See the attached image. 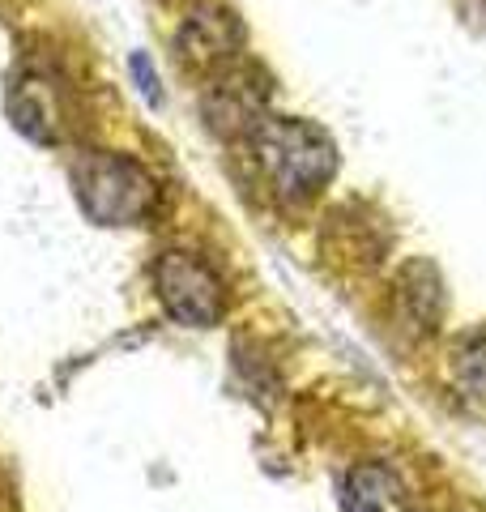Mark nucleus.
Masks as SVG:
<instances>
[{"instance_id": "1", "label": "nucleus", "mask_w": 486, "mask_h": 512, "mask_svg": "<svg viewBox=\"0 0 486 512\" xmlns=\"http://www.w3.org/2000/svg\"><path fill=\"white\" fill-rule=\"evenodd\" d=\"M248 146L256 163L269 175L273 192L282 201H307L333 180L337 171V146L312 120L295 116H265L248 133Z\"/></svg>"}, {"instance_id": "2", "label": "nucleus", "mask_w": 486, "mask_h": 512, "mask_svg": "<svg viewBox=\"0 0 486 512\" xmlns=\"http://www.w3.org/2000/svg\"><path fill=\"white\" fill-rule=\"evenodd\" d=\"M81 214L99 227H133L158 210V180L128 154L81 150L69 167Z\"/></svg>"}, {"instance_id": "3", "label": "nucleus", "mask_w": 486, "mask_h": 512, "mask_svg": "<svg viewBox=\"0 0 486 512\" xmlns=\"http://www.w3.org/2000/svg\"><path fill=\"white\" fill-rule=\"evenodd\" d=\"M154 291L162 299L171 320H180L188 329H209L222 320L226 308V291L222 278L209 269L197 252H162L154 261Z\"/></svg>"}, {"instance_id": "4", "label": "nucleus", "mask_w": 486, "mask_h": 512, "mask_svg": "<svg viewBox=\"0 0 486 512\" xmlns=\"http://www.w3.org/2000/svg\"><path fill=\"white\" fill-rule=\"evenodd\" d=\"M269 77L256 64H231L214 73L201 94V111L218 137H248L269 116Z\"/></svg>"}, {"instance_id": "5", "label": "nucleus", "mask_w": 486, "mask_h": 512, "mask_svg": "<svg viewBox=\"0 0 486 512\" xmlns=\"http://www.w3.org/2000/svg\"><path fill=\"white\" fill-rule=\"evenodd\" d=\"M175 52L188 69L222 73L239 64L243 52V22L226 5H197L184 18L180 35H175Z\"/></svg>"}, {"instance_id": "6", "label": "nucleus", "mask_w": 486, "mask_h": 512, "mask_svg": "<svg viewBox=\"0 0 486 512\" xmlns=\"http://www.w3.org/2000/svg\"><path fill=\"white\" fill-rule=\"evenodd\" d=\"M9 116L35 141H60L64 137V86L47 73H26L9 94Z\"/></svg>"}, {"instance_id": "7", "label": "nucleus", "mask_w": 486, "mask_h": 512, "mask_svg": "<svg viewBox=\"0 0 486 512\" xmlns=\"http://www.w3.org/2000/svg\"><path fill=\"white\" fill-rule=\"evenodd\" d=\"M342 504L346 512H414L401 474L384 461H359L342 478Z\"/></svg>"}, {"instance_id": "8", "label": "nucleus", "mask_w": 486, "mask_h": 512, "mask_svg": "<svg viewBox=\"0 0 486 512\" xmlns=\"http://www.w3.org/2000/svg\"><path fill=\"white\" fill-rule=\"evenodd\" d=\"M457 384L465 393H474L478 402H486V338L469 342L457 355Z\"/></svg>"}, {"instance_id": "9", "label": "nucleus", "mask_w": 486, "mask_h": 512, "mask_svg": "<svg viewBox=\"0 0 486 512\" xmlns=\"http://www.w3.org/2000/svg\"><path fill=\"white\" fill-rule=\"evenodd\" d=\"M128 64H133V77H137V90L145 94V99H150L154 107L162 103V90H158V73H154V64L150 60H145V52H137L133 60H128Z\"/></svg>"}]
</instances>
